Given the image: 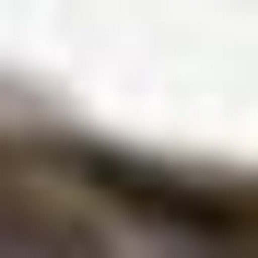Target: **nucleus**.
Listing matches in <instances>:
<instances>
[{
    "instance_id": "1",
    "label": "nucleus",
    "mask_w": 258,
    "mask_h": 258,
    "mask_svg": "<svg viewBox=\"0 0 258 258\" xmlns=\"http://www.w3.org/2000/svg\"><path fill=\"white\" fill-rule=\"evenodd\" d=\"M0 246H35V258H82L71 223H47V211H24V200H0Z\"/></svg>"
}]
</instances>
